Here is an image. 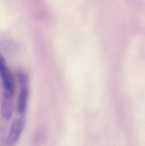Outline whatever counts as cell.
<instances>
[{"instance_id": "277c9868", "label": "cell", "mask_w": 145, "mask_h": 146, "mask_svg": "<svg viewBox=\"0 0 145 146\" xmlns=\"http://www.w3.org/2000/svg\"><path fill=\"white\" fill-rule=\"evenodd\" d=\"M28 95L29 90L27 86H22L19 95L17 106V111L20 115H23L26 111Z\"/></svg>"}, {"instance_id": "6da1fadb", "label": "cell", "mask_w": 145, "mask_h": 146, "mask_svg": "<svg viewBox=\"0 0 145 146\" xmlns=\"http://www.w3.org/2000/svg\"><path fill=\"white\" fill-rule=\"evenodd\" d=\"M14 93L1 84V112L3 118L7 121L10 120L12 115Z\"/></svg>"}, {"instance_id": "7a4b0ae2", "label": "cell", "mask_w": 145, "mask_h": 146, "mask_svg": "<svg viewBox=\"0 0 145 146\" xmlns=\"http://www.w3.org/2000/svg\"><path fill=\"white\" fill-rule=\"evenodd\" d=\"M25 123L26 118L24 116L13 120L6 139L5 146L16 145L24 130Z\"/></svg>"}, {"instance_id": "3957f363", "label": "cell", "mask_w": 145, "mask_h": 146, "mask_svg": "<svg viewBox=\"0 0 145 146\" xmlns=\"http://www.w3.org/2000/svg\"><path fill=\"white\" fill-rule=\"evenodd\" d=\"M0 75L4 87L14 92V83L13 77L9 69L7 68L4 58L0 55Z\"/></svg>"}, {"instance_id": "5b68a950", "label": "cell", "mask_w": 145, "mask_h": 146, "mask_svg": "<svg viewBox=\"0 0 145 146\" xmlns=\"http://www.w3.org/2000/svg\"><path fill=\"white\" fill-rule=\"evenodd\" d=\"M17 75L21 86H27L28 78L25 73L21 71H18L17 72Z\"/></svg>"}]
</instances>
